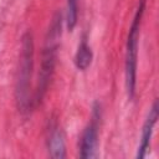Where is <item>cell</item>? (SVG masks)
<instances>
[{
	"label": "cell",
	"instance_id": "6da1fadb",
	"mask_svg": "<svg viewBox=\"0 0 159 159\" xmlns=\"http://www.w3.org/2000/svg\"><path fill=\"white\" fill-rule=\"evenodd\" d=\"M61 36V16L57 14L52 24L48 29L43 52H42V61H41V68H40V76H39V83L36 88V94H35V101L40 102L42 97L45 96L48 83L51 81L55 65H56V58H57V48H58V39Z\"/></svg>",
	"mask_w": 159,
	"mask_h": 159
},
{
	"label": "cell",
	"instance_id": "7a4b0ae2",
	"mask_svg": "<svg viewBox=\"0 0 159 159\" xmlns=\"http://www.w3.org/2000/svg\"><path fill=\"white\" fill-rule=\"evenodd\" d=\"M147 0H139L135 15L133 17L125 48V83L129 98H133L135 91V78H137V60H138V42L140 34V24L144 14Z\"/></svg>",
	"mask_w": 159,
	"mask_h": 159
},
{
	"label": "cell",
	"instance_id": "3957f363",
	"mask_svg": "<svg viewBox=\"0 0 159 159\" xmlns=\"http://www.w3.org/2000/svg\"><path fill=\"white\" fill-rule=\"evenodd\" d=\"M32 56H34L32 36L30 32H26L21 42L20 67H19V77H17V87H16L17 101L21 108H26L30 103L29 87H30V77H31V68H32Z\"/></svg>",
	"mask_w": 159,
	"mask_h": 159
},
{
	"label": "cell",
	"instance_id": "277c9868",
	"mask_svg": "<svg viewBox=\"0 0 159 159\" xmlns=\"http://www.w3.org/2000/svg\"><path fill=\"white\" fill-rule=\"evenodd\" d=\"M98 119L99 113L98 108H94L92 120L83 130V134L81 137V144H80V157L88 159V158H96L97 150H98Z\"/></svg>",
	"mask_w": 159,
	"mask_h": 159
},
{
	"label": "cell",
	"instance_id": "5b68a950",
	"mask_svg": "<svg viewBox=\"0 0 159 159\" xmlns=\"http://www.w3.org/2000/svg\"><path fill=\"white\" fill-rule=\"evenodd\" d=\"M158 119V103L154 102L153 107L149 111V114L143 124V129H142V137H140V143L138 147V153H137V158H144L147 155V152L150 147V139L154 132V125L157 123Z\"/></svg>",
	"mask_w": 159,
	"mask_h": 159
},
{
	"label": "cell",
	"instance_id": "8992f818",
	"mask_svg": "<svg viewBox=\"0 0 159 159\" xmlns=\"http://www.w3.org/2000/svg\"><path fill=\"white\" fill-rule=\"evenodd\" d=\"M92 58H93V53H92V48L91 46L88 45L86 37H82L78 47H77V51H76V55H75V65L78 70H87L92 62Z\"/></svg>",
	"mask_w": 159,
	"mask_h": 159
},
{
	"label": "cell",
	"instance_id": "52a82bcc",
	"mask_svg": "<svg viewBox=\"0 0 159 159\" xmlns=\"http://www.w3.org/2000/svg\"><path fill=\"white\" fill-rule=\"evenodd\" d=\"M48 150L52 158H65L66 157V145L62 132L58 128L52 129L48 137Z\"/></svg>",
	"mask_w": 159,
	"mask_h": 159
},
{
	"label": "cell",
	"instance_id": "ba28073f",
	"mask_svg": "<svg viewBox=\"0 0 159 159\" xmlns=\"http://www.w3.org/2000/svg\"><path fill=\"white\" fill-rule=\"evenodd\" d=\"M78 14V0H67V27L72 30L77 22Z\"/></svg>",
	"mask_w": 159,
	"mask_h": 159
}]
</instances>
